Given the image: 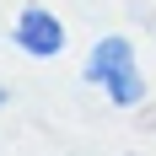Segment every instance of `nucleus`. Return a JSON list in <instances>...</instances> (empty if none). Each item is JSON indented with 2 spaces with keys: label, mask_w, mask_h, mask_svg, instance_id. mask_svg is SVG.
I'll list each match as a JSON object with an SVG mask.
<instances>
[{
  "label": "nucleus",
  "mask_w": 156,
  "mask_h": 156,
  "mask_svg": "<svg viewBox=\"0 0 156 156\" xmlns=\"http://www.w3.org/2000/svg\"><path fill=\"white\" fill-rule=\"evenodd\" d=\"M11 38H16L22 54H32V59H54V54L65 48V22L54 11H43V5H27V11L16 16Z\"/></svg>",
  "instance_id": "nucleus-2"
},
{
  "label": "nucleus",
  "mask_w": 156,
  "mask_h": 156,
  "mask_svg": "<svg viewBox=\"0 0 156 156\" xmlns=\"http://www.w3.org/2000/svg\"><path fill=\"white\" fill-rule=\"evenodd\" d=\"M81 76L92 81V86H102L119 108H140L145 102V76H140V65H135V43L119 38V32L97 38V48L86 54V70Z\"/></svg>",
  "instance_id": "nucleus-1"
},
{
  "label": "nucleus",
  "mask_w": 156,
  "mask_h": 156,
  "mask_svg": "<svg viewBox=\"0 0 156 156\" xmlns=\"http://www.w3.org/2000/svg\"><path fill=\"white\" fill-rule=\"evenodd\" d=\"M0 102H5V92H0Z\"/></svg>",
  "instance_id": "nucleus-3"
}]
</instances>
